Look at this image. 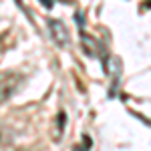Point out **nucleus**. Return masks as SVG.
Instances as JSON below:
<instances>
[{
	"mask_svg": "<svg viewBox=\"0 0 151 151\" xmlns=\"http://www.w3.org/2000/svg\"><path fill=\"white\" fill-rule=\"evenodd\" d=\"M6 141H8V135H6V131H4V129L0 127V145H4Z\"/></svg>",
	"mask_w": 151,
	"mask_h": 151,
	"instance_id": "7ed1b4c3",
	"label": "nucleus"
},
{
	"mask_svg": "<svg viewBox=\"0 0 151 151\" xmlns=\"http://www.w3.org/2000/svg\"><path fill=\"white\" fill-rule=\"evenodd\" d=\"M22 83V75L16 70H2L0 73V103H6L14 97Z\"/></svg>",
	"mask_w": 151,
	"mask_h": 151,
	"instance_id": "f257e3e1",
	"label": "nucleus"
},
{
	"mask_svg": "<svg viewBox=\"0 0 151 151\" xmlns=\"http://www.w3.org/2000/svg\"><path fill=\"white\" fill-rule=\"evenodd\" d=\"M40 2H42V4H45V6H47V8H52V4H55V2H52V0H40Z\"/></svg>",
	"mask_w": 151,
	"mask_h": 151,
	"instance_id": "20e7f679",
	"label": "nucleus"
},
{
	"mask_svg": "<svg viewBox=\"0 0 151 151\" xmlns=\"http://www.w3.org/2000/svg\"><path fill=\"white\" fill-rule=\"evenodd\" d=\"M48 32H50V38H52V42L57 47H60V48L69 47V30H67L65 22H60L57 18L48 20Z\"/></svg>",
	"mask_w": 151,
	"mask_h": 151,
	"instance_id": "f03ea898",
	"label": "nucleus"
}]
</instances>
